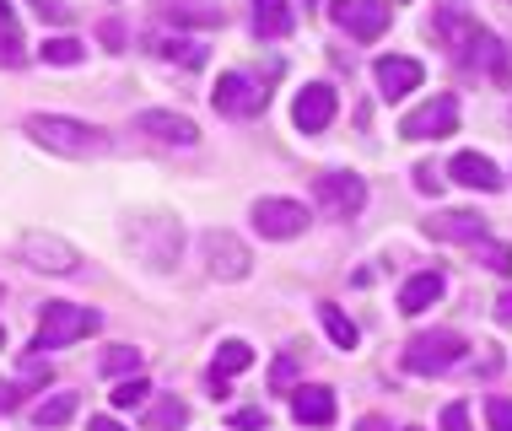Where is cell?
I'll use <instances>...</instances> for the list:
<instances>
[{"instance_id":"cell-1","label":"cell","mask_w":512,"mask_h":431,"mask_svg":"<svg viewBox=\"0 0 512 431\" xmlns=\"http://www.w3.org/2000/svg\"><path fill=\"white\" fill-rule=\"evenodd\" d=\"M27 135H33L44 151H54V157H76V162H92V157L108 151V135L98 130V124L71 119V114H33L27 119Z\"/></svg>"},{"instance_id":"cell-2","label":"cell","mask_w":512,"mask_h":431,"mask_svg":"<svg viewBox=\"0 0 512 431\" xmlns=\"http://www.w3.org/2000/svg\"><path fill=\"white\" fill-rule=\"evenodd\" d=\"M103 313L98 308H76V302H49L44 318H38V335H33V351L49 356V351H65V345L98 335Z\"/></svg>"},{"instance_id":"cell-3","label":"cell","mask_w":512,"mask_h":431,"mask_svg":"<svg viewBox=\"0 0 512 431\" xmlns=\"http://www.w3.org/2000/svg\"><path fill=\"white\" fill-rule=\"evenodd\" d=\"M469 351V340L459 335V329H426V335H415L405 345V372H415V378H437V372L459 367Z\"/></svg>"},{"instance_id":"cell-4","label":"cell","mask_w":512,"mask_h":431,"mask_svg":"<svg viewBox=\"0 0 512 431\" xmlns=\"http://www.w3.org/2000/svg\"><path fill=\"white\" fill-rule=\"evenodd\" d=\"M453 124H459V97L437 92L399 119V135H405V141H432V135H453Z\"/></svg>"},{"instance_id":"cell-5","label":"cell","mask_w":512,"mask_h":431,"mask_svg":"<svg viewBox=\"0 0 512 431\" xmlns=\"http://www.w3.org/2000/svg\"><path fill=\"white\" fill-rule=\"evenodd\" d=\"M211 103H216V114H227V119H254V114H265L270 92L259 87L254 76H243V71H227V76L216 81Z\"/></svg>"},{"instance_id":"cell-6","label":"cell","mask_w":512,"mask_h":431,"mask_svg":"<svg viewBox=\"0 0 512 431\" xmlns=\"http://www.w3.org/2000/svg\"><path fill=\"white\" fill-rule=\"evenodd\" d=\"M313 200L324 205L329 216L351 221V216H362V205H367V178H356V173H318L313 178Z\"/></svg>"},{"instance_id":"cell-7","label":"cell","mask_w":512,"mask_h":431,"mask_svg":"<svg viewBox=\"0 0 512 431\" xmlns=\"http://www.w3.org/2000/svg\"><path fill=\"white\" fill-rule=\"evenodd\" d=\"M130 243H135V254H141V259L151 264V270H168L173 254L184 248V232H178L168 216H146V221H135Z\"/></svg>"},{"instance_id":"cell-8","label":"cell","mask_w":512,"mask_h":431,"mask_svg":"<svg viewBox=\"0 0 512 431\" xmlns=\"http://www.w3.org/2000/svg\"><path fill=\"white\" fill-rule=\"evenodd\" d=\"M22 259L33 264V270H44V275H71L81 264V254L60 238V232H38V227L22 232Z\"/></svg>"},{"instance_id":"cell-9","label":"cell","mask_w":512,"mask_h":431,"mask_svg":"<svg viewBox=\"0 0 512 431\" xmlns=\"http://www.w3.org/2000/svg\"><path fill=\"white\" fill-rule=\"evenodd\" d=\"M335 27H345L351 38H362V44H372V38H383L389 33V17L394 11L383 6V0H335Z\"/></svg>"},{"instance_id":"cell-10","label":"cell","mask_w":512,"mask_h":431,"mask_svg":"<svg viewBox=\"0 0 512 431\" xmlns=\"http://www.w3.org/2000/svg\"><path fill=\"white\" fill-rule=\"evenodd\" d=\"M200 248H205V270H211L216 281H243L248 264H254V259H248V248L232 238V232H221V227H216V232H205Z\"/></svg>"},{"instance_id":"cell-11","label":"cell","mask_w":512,"mask_h":431,"mask_svg":"<svg viewBox=\"0 0 512 431\" xmlns=\"http://www.w3.org/2000/svg\"><path fill=\"white\" fill-rule=\"evenodd\" d=\"M254 227L265 232V238H275V243L302 238V232H308V205H297V200H259L254 205Z\"/></svg>"},{"instance_id":"cell-12","label":"cell","mask_w":512,"mask_h":431,"mask_svg":"<svg viewBox=\"0 0 512 431\" xmlns=\"http://www.w3.org/2000/svg\"><path fill=\"white\" fill-rule=\"evenodd\" d=\"M135 135H151L157 146H195L200 141L195 119L168 114V108H146V114H135Z\"/></svg>"},{"instance_id":"cell-13","label":"cell","mask_w":512,"mask_h":431,"mask_svg":"<svg viewBox=\"0 0 512 431\" xmlns=\"http://www.w3.org/2000/svg\"><path fill=\"white\" fill-rule=\"evenodd\" d=\"M480 33H486V27L469 17L459 0H442V6H437V38H442V49H448L453 60H464V49L475 44Z\"/></svg>"},{"instance_id":"cell-14","label":"cell","mask_w":512,"mask_h":431,"mask_svg":"<svg viewBox=\"0 0 512 431\" xmlns=\"http://www.w3.org/2000/svg\"><path fill=\"white\" fill-rule=\"evenodd\" d=\"M421 232L432 243H469L475 248L480 238H486V221H480L475 211H437L432 221H421Z\"/></svg>"},{"instance_id":"cell-15","label":"cell","mask_w":512,"mask_h":431,"mask_svg":"<svg viewBox=\"0 0 512 431\" xmlns=\"http://www.w3.org/2000/svg\"><path fill=\"white\" fill-rule=\"evenodd\" d=\"M292 119H297V130H329L335 124V87H324V81H313V87H302L297 92V103H292Z\"/></svg>"},{"instance_id":"cell-16","label":"cell","mask_w":512,"mask_h":431,"mask_svg":"<svg viewBox=\"0 0 512 431\" xmlns=\"http://www.w3.org/2000/svg\"><path fill=\"white\" fill-rule=\"evenodd\" d=\"M421 76H426L421 60H405V54H383V60H378V87H383V97H389V103L421 87Z\"/></svg>"},{"instance_id":"cell-17","label":"cell","mask_w":512,"mask_h":431,"mask_svg":"<svg viewBox=\"0 0 512 431\" xmlns=\"http://www.w3.org/2000/svg\"><path fill=\"white\" fill-rule=\"evenodd\" d=\"M448 173L459 178L464 189H480V194H496V189H502V173H496V162L480 157V151H459Z\"/></svg>"},{"instance_id":"cell-18","label":"cell","mask_w":512,"mask_h":431,"mask_svg":"<svg viewBox=\"0 0 512 431\" xmlns=\"http://www.w3.org/2000/svg\"><path fill=\"white\" fill-rule=\"evenodd\" d=\"M448 291V281H442V270H421V275H410L405 286H399V313H426L432 302Z\"/></svg>"},{"instance_id":"cell-19","label":"cell","mask_w":512,"mask_h":431,"mask_svg":"<svg viewBox=\"0 0 512 431\" xmlns=\"http://www.w3.org/2000/svg\"><path fill=\"white\" fill-rule=\"evenodd\" d=\"M292 415L302 426H335V394H329V388H297L292 394Z\"/></svg>"},{"instance_id":"cell-20","label":"cell","mask_w":512,"mask_h":431,"mask_svg":"<svg viewBox=\"0 0 512 431\" xmlns=\"http://www.w3.org/2000/svg\"><path fill=\"white\" fill-rule=\"evenodd\" d=\"M254 27L259 38H286L292 33V6L286 0H254Z\"/></svg>"},{"instance_id":"cell-21","label":"cell","mask_w":512,"mask_h":431,"mask_svg":"<svg viewBox=\"0 0 512 431\" xmlns=\"http://www.w3.org/2000/svg\"><path fill=\"white\" fill-rule=\"evenodd\" d=\"M318 324H324V335L340 345V351H356V340H362V329L351 324V318H345L335 302H318Z\"/></svg>"},{"instance_id":"cell-22","label":"cell","mask_w":512,"mask_h":431,"mask_svg":"<svg viewBox=\"0 0 512 431\" xmlns=\"http://www.w3.org/2000/svg\"><path fill=\"white\" fill-rule=\"evenodd\" d=\"M248 367H254V351H248L243 340H221V345H216V367H211L216 383H227L232 372H248Z\"/></svg>"},{"instance_id":"cell-23","label":"cell","mask_w":512,"mask_h":431,"mask_svg":"<svg viewBox=\"0 0 512 431\" xmlns=\"http://www.w3.org/2000/svg\"><path fill=\"white\" fill-rule=\"evenodd\" d=\"M184 421H189V405L178 394H162L157 405L146 410V431H178Z\"/></svg>"},{"instance_id":"cell-24","label":"cell","mask_w":512,"mask_h":431,"mask_svg":"<svg viewBox=\"0 0 512 431\" xmlns=\"http://www.w3.org/2000/svg\"><path fill=\"white\" fill-rule=\"evenodd\" d=\"M76 405H81L76 394H49V399H38V405H33V421L44 426V431H54V426H65V421H71Z\"/></svg>"},{"instance_id":"cell-25","label":"cell","mask_w":512,"mask_h":431,"mask_svg":"<svg viewBox=\"0 0 512 431\" xmlns=\"http://www.w3.org/2000/svg\"><path fill=\"white\" fill-rule=\"evenodd\" d=\"M157 54L173 65H184V71H200L205 65V44H195V38H157Z\"/></svg>"},{"instance_id":"cell-26","label":"cell","mask_w":512,"mask_h":431,"mask_svg":"<svg viewBox=\"0 0 512 431\" xmlns=\"http://www.w3.org/2000/svg\"><path fill=\"white\" fill-rule=\"evenodd\" d=\"M168 17L173 22H195V27H216L221 6H216V0H168Z\"/></svg>"},{"instance_id":"cell-27","label":"cell","mask_w":512,"mask_h":431,"mask_svg":"<svg viewBox=\"0 0 512 431\" xmlns=\"http://www.w3.org/2000/svg\"><path fill=\"white\" fill-rule=\"evenodd\" d=\"M38 60L44 65H81L87 60V44H81V38H44V44H38Z\"/></svg>"},{"instance_id":"cell-28","label":"cell","mask_w":512,"mask_h":431,"mask_svg":"<svg viewBox=\"0 0 512 431\" xmlns=\"http://www.w3.org/2000/svg\"><path fill=\"white\" fill-rule=\"evenodd\" d=\"M108 399H114V410H141L146 399H151V383L141 378V372H135V378H119Z\"/></svg>"},{"instance_id":"cell-29","label":"cell","mask_w":512,"mask_h":431,"mask_svg":"<svg viewBox=\"0 0 512 431\" xmlns=\"http://www.w3.org/2000/svg\"><path fill=\"white\" fill-rule=\"evenodd\" d=\"M103 372H108V378L141 372V351H135V345H108V351H103Z\"/></svg>"},{"instance_id":"cell-30","label":"cell","mask_w":512,"mask_h":431,"mask_svg":"<svg viewBox=\"0 0 512 431\" xmlns=\"http://www.w3.org/2000/svg\"><path fill=\"white\" fill-rule=\"evenodd\" d=\"M27 49H22V33L17 27H0V65H22Z\"/></svg>"},{"instance_id":"cell-31","label":"cell","mask_w":512,"mask_h":431,"mask_svg":"<svg viewBox=\"0 0 512 431\" xmlns=\"http://www.w3.org/2000/svg\"><path fill=\"white\" fill-rule=\"evenodd\" d=\"M475 248H480V259H486V270H502V275L512 270V248L507 243H486V238H480Z\"/></svg>"},{"instance_id":"cell-32","label":"cell","mask_w":512,"mask_h":431,"mask_svg":"<svg viewBox=\"0 0 512 431\" xmlns=\"http://www.w3.org/2000/svg\"><path fill=\"white\" fill-rule=\"evenodd\" d=\"M486 421H491V431H512V399L491 394L486 399Z\"/></svg>"},{"instance_id":"cell-33","label":"cell","mask_w":512,"mask_h":431,"mask_svg":"<svg viewBox=\"0 0 512 431\" xmlns=\"http://www.w3.org/2000/svg\"><path fill=\"white\" fill-rule=\"evenodd\" d=\"M27 11H38L44 22H71V6H65V0H27Z\"/></svg>"},{"instance_id":"cell-34","label":"cell","mask_w":512,"mask_h":431,"mask_svg":"<svg viewBox=\"0 0 512 431\" xmlns=\"http://www.w3.org/2000/svg\"><path fill=\"white\" fill-rule=\"evenodd\" d=\"M292 383H297V361L281 356V361H275V372H270V388H275V394H286Z\"/></svg>"},{"instance_id":"cell-35","label":"cell","mask_w":512,"mask_h":431,"mask_svg":"<svg viewBox=\"0 0 512 431\" xmlns=\"http://www.w3.org/2000/svg\"><path fill=\"white\" fill-rule=\"evenodd\" d=\"M442 431H469V405H448V410H442Z\"/></svg>"},{"instance_id":"cell-36","label":"cell","mask_w":512,"mask_h":431,"mask_svg":"<svg viewBox=\"0 0 512 431\" xmlns=\"http://www.w3.org/2000/svg\"><path fill=\"white\" fill-rule=\"evenodd\" d=\"M437 184H442L437 168H432V162H421V168H415V189H421V194H437Z\"/></svg>"},{"instance_id":"cell-37","label":"cell","mask_w":512,"mask_h":431,"mask_svg":"<svg viewBox=\"0 0 512 431\" xmlns=\"http://www.w3.org/2000/svg\"><path fill=\"white\" fill-rule=\"evenodd\" d=\"M232 426H243V431H259V426H265V410H238V415H232Z\"/></svg>"},{"instance_id":"cell-38","label":"cell","mask_w":512,"mask_h":431,"mask_svg":"<svg viewBox=\"0 0 512 431\" xmlns=\"http://www.w3.org/2000/svg\"><path fill=\"white\" fill-rule=\"evenodd\" d=\"M17 399H22L17 388H11V383H0V415H6V410H17Z\"/></svg>"},{"instance_id":"cell-39","label":"cell","mask_w":512,"mask_h":431,"mask_svg":"<svg viewBox=\"0 0 512 431\" xmlns=\"http://www.w3.org/2000/svg\"><path fill=\"white\" fill-rule=\"evenodd\" d=\"M496 318H502V324H512V291H502V302H496Z\"/></svg>"},{"instance_id":"cell-40","label":"cell","mask_w":512,"mask_h":431,"mask_svg":"<svg viewBox=\"0 0 512 431\" xmlns=\"http://www.w3.org/2000/svg\"><path fill=\"white\" fill-rule=\"evenodd\" d=\"M92 431H124V426L114 421V415H98V421H92Z\"/></svg>"},{"instance_id":"cell-41","label":"cell","mask_w":512,"mask_h":431,"mask_svg":"<svg viewBox=\"0 0 512 431\" xmlns=\"http://www.w3.org/2000/svg\"><path fill=\"white\" fill-rule=\"evenodd\" d=\"M0 27H11V6H6V0H0Z\"/></svg>"},{"instance_id":"cell-42","label":"cell","mask_w":512,"mask_h":431,"mask_svg":"<svg viewBox=\"0 0 512 431\" xmlns=\"http://www.w3.org/2000/svg\"><path fill=\"white\" fill-rule=\"evenodd\" d=\"M0 351H6V329H0Z\"/></svg>"},{"instance_id":"cell-43","label":"cell","mask_w":512,"mask_h":431,"mask_svg":"<svg viewBox=\"0 0 512 431\" xmlns=\"http://www.w3.org/2000/svg\"><path fill=\"white\" fill-rule=\"evenodd\" d=\"M405 431H426V426H405Z\"/></svg>"},{"instance_id":"cell-44","label":"cell","mask_w":512,"mask_h":431,"mask_svg":"<svg viewBox=\"0 0 512 431\" xmlns=\"http://www.w3.org/2000/svg\"><path fill=\"white\" fill-rule=\"evenodd\" d=\"M308 6H318V0H308Z\"/></svg>"}]
</instances>
